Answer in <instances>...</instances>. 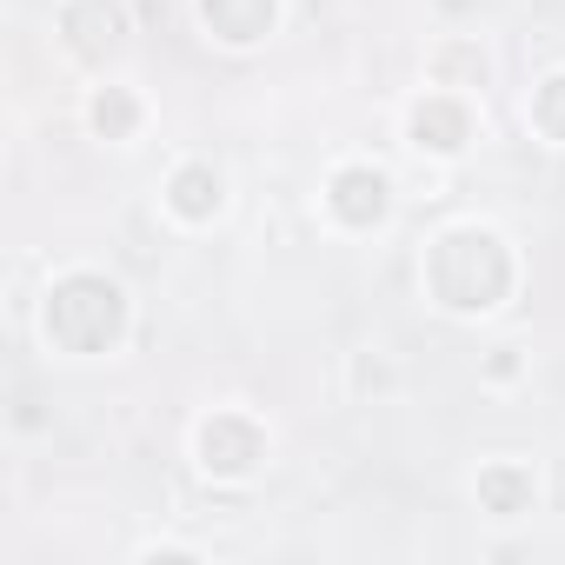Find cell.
<instances>
[{"instance_id": "obj_2", "label": "cell", "mask_w": 565, "mask_h": 565, "mask_svg": "<svg viewBox=\"0 0 565 565\" xmlns=\"http://www.w3.org/2000/svg\"><path fill=\"white\" fill-rule=\"evenodd\" d=\"M47 327L67 340V347H81V353H94V347H107L114 333H120V294L107 287V279H67V287L54 294V307H47Z\"/></svg>"}, {"instance_id": "obj_4", "label": "cell", "mask_w": 565, "mask_h": 565, "mask_svg": "<svg viewBox=\"0 0 565 565\" xmlns=\"http://www.w3.org/2000/svg\"><path fill=\"white\" fill-rule=\"evenodd\" d=\"M206 21L226 41H259L266 21H273V0H206Z\"/></svg>"}, {"instance_id": "obj_8", "label": "cell", "mask_w": 565, "mask_h": 565, "mask_svg": "<svg viewBox=\"0 0 565 565\" xmlns=\"http://www.w3.org/2000/svg\"><path fill=\"white\" fill-rule=\"evenodd\" d=\"M539 127H545V134H558V140H565V81H552V87H545V94H539Z\"/></svg>"}, {"instance_id": "obj_5", "label": "cell", "mask_w": 565, "mask_h": 565, "mask_svg": "<svg viewBox=\"0 0 565 565\" xmlns=\"http://www.w3.org/2000/svg\"><path fill=\"white\" fill-rule=\"evenodd\" d=\"M67 34H74L87 54H100V47L120 41V8H114V0H81V8L67 14Z\"/></svg>"}, {"instance_id": "obj_3", "label": "cell", "mask_w": 565, "mask_h": 565, "mask_svg": "<svg viewBox=\"0 0 565 565\" xmlns=\"http://www.w3.org/2000/svg\"><path fill=\"white\" fill-rule=\"evenodd\" d=\"M333 206H340L353 226H366V220H380V213H386V180H380V173H366V167H353V173H340V180H333Z\"/></svg>"}, {"instance_id": "obj_1", "label": "cell", "mask_w": 565, "mask_h": 565, "mask_svg": "<svg viewBox=\"0 0 565 565\" xmlns=\"http://www.w3.org/2000/svg\"><path fill=\"white\" fill-rule=\"evenodd\" d=\"M433 287L446 294V307H492L499 287H505V253L492 233H446L439 253H433Z\"/></svg>"}, {"instance_id": "obj_6", "label": "cell", "mask_w": 565, "mask_h": 565, "mask_svg": "<svg viewBox=\"0 0 565 565\" xmlns=\"http://www.w3.org/2000/svg\"><path fill=\"white\" fill-rule=\"evenodd\" d=\"M173 206H180V213H193V220H200V213H213V206H220V180H213L206 167H186V173L173 180Z\"/></svg>"}, {"instance_id": "obj_9", "label": "cell", "mask_w": 565, "mask_h": 565, "mask_svg": "<svg viewBox=\"0 0 565 565\" xmlns=\"http://www.w3.org/2000/svg\"><path fill=\"white\" fill-rule=\"evenodd\" d=\"M94 120H100V127H107V134H120V127H127V120H134V107H127V100H120V94H107V100H100V107H94Z\"/></svg>"}, {"instance_id": "obj_7", "label": "cell", "mask_w": 565, "mask_h": 565, "mask_svg": "<svg viewBox=\"0 0 565 565\" xmlns=\"http://www.w3.org/2000/svg\"><path fill=\"white\" fill-rule=\"evenodd\" d=\"M413 127H419V140L433 134V147H459V134H466V120H459L452 107H439V100H433V107H419V120H413Z\"/></svg>"}]
</instances>
